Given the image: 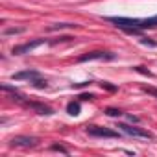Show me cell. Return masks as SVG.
Segmentation results:
<instances>
[{
	"label": "cell",
	"instance_id": "6da1fadb",
	"mask_svg": "<svg viewBox=\"0 0 157 157\" xmlns=\"http://www.w3.org/2000/svg\"><path fill=\"white\" fill-rule=\"evenodd\" d=\"M109 22H113L115 26L122 28L128 33H140V30L146 28H155L157 26V15L150 17V19H128V17H109Z\"/></svg>",
	"mask_w": 157,
	"mask_h": 157
},
{
	"label": "cell",
	"instance_id": "7a4b0ae2",
	"mask_svg": "<svg viewBox=\"0 0 157 157\" xmlns=\"http://www.w3.org/2000/svg\"><path fill=\"white\" fill-rule=\"evenodd\" d=\"M37 144H39V139L30 135H17L10 140V146L13 148H35Z\"/></svg>",
	"mask_w": 157,
	"mask_h": 157
},
{
	"label": "cell",
	"instance_id": "3957f363",
	"mask_svg": "<svg viewBox=\"0 0 157 157\" xmlns=\"http://www.w3.org/2000/svg\"><path fill=\"white\" fill-rule=\"evenodd\" d=\"M120 131L129 135V137H135V139H151V133L140 129V128H135V126H128V124H118Z\"/></svg>",
	"mask_w": 157,
	"mask_h": 157
},
{
	"label": "cell",
	"instance_id": "277c9868",
	"mask_svg": "<svg viewBox=\"0 0 157 157\" xmlns=\"http://www.w3.org/2000/svg\"><path fill=\"white\" fill-rule=\"evenodd\" d=\"M41 44H44V39H33V41L24 43V44L15 46V48L11 50V54H15V56H22V54H28V52L35 50V48H37V46H41Z\"/></svg>",
	"mask_w": 157,
	"mask_h": 157
},
{
	"label": "cell",
	"instance_id": "5b68a950",
	"mask_svg": "<svg viewBox=\"0 0 157 157\" xmlns=\"http://www.w3.org/2000/svg\"><path fill=\"white\" fill-rule=\"evenodd\" d=\"M87 133L91 137H105V139H118L120 135L113 129H107V128H100V126H91L87 128Z\"/></svg>",
	"mask_w": 157,
	"mask_h": 157
},
{
	"label": "cell",
	"instance_id": "8992f818",
	"mask_svg": "<svg viewBox=\"0 0 157 157\" xmlns=\"http://www.w3.org/2000/svg\"><path fill=\"white\" fill-rule=\"evenodd\" d=\"M93 59H115V54L111 52H102V50H94V52H87L83 56L78 57V61H93Z\"/></svg>",
	"mask_w": 157,
	"mask_h": 157
},
{
	"label": "cell",
	"instance_id": "52a82bcc",
	"mask_svg": "<svg viewBox=\"0 0 157 157\" xmlns=\"http://www.w3.org/2000/svg\"><path fill=\"white\" fill-rule=\"evenodd\" d=\"M11 78H13V80H17V82H21V80L35 82V80H39V78H41V74H39L37 70H33V68H28V70H22V72H17V74H13Z\"/></svg>",
	"mask_w": 157,
	"mask_h": 157
},
{
	"label": "cell",
	"instance_id": "ba28073f",
	"mask_svg": "<svg viewBox=\"0 0 157 157\" xmlns=\"http://www.w3.org/2000/svg\"><path fill=\"white\" fill-rule=\"evenodd\" d=\"M28 107L35 109L39 115H52V113H54V111H52L48 105H43V104H28Z\"/></svg>",
	"mask_w": 157,
	"mask_h": 157
},
{
	"label": "cell",
	"instance_id": "9c48e42d",
	"mask_svg": "<svg viewBox=\"0 0 157 157\" xmlns=\"http://www.w3.org/2000/svg\"><path fill=\"white\" fill-rule=\"evenodd\" d=\"M67 111H68V115H80V104L78 102H70L68 105H67Z\"/></svg>",
	"mask_w": 157,
	"mask_h": 157
},
{
	"label": "cell",
	"instance_id": "30bf717a",
	"mask_svg": "<svg viewBox=\"0 0 157 157\" xmlns=\"http://www.w3.org/2000/svg\"><path fill=\"white\" fill-rule=\"evenodd\" d=\"M63 28H76V24H68V22H61V24H52L48 30L56 32V30H63Z\"/></svg>",
	"mask_w": 157,
	"mask_h": 157
},
{
	"label": "cell",
	"instance_id": "8fae6325",
	"mask_svg": "<svg viewBox=\"0 0 157 157\" xmlns=\"http://www.w3.org/2000/svg\"><path fill=\"white\" fill-rule=\"evenodd\" d=\"M22 32H24V28H6L4 30V35H19Z\"/></svg>",
	"mask_w": 157,
	"mask_h": 157
},
{
	"label": "cell",
	"instance_id": "7c38bea8",
	"mask_svg": "<svg viewBox=\"0 0 157 157\" xmlns=\"http://www.w3.org/2000/svg\"><path fill=\"white\" fill-rule=\"evenodd\" d=\"M105 113H107L109 117H120V115H122V111H120V109H113V107H109Z\"/></svg>",
	"mask_w": 157,
	"mask_h": 157
},
{
	"label": "cell",
	"instance_id": "4fadbf2b",
	"mask_svg": "<svg viewBox=\"0 0 157 157\" xmlns=\"http://www.w3.org/2000/svg\"><path fill=\"white\" fill-rule=\"evenodd\" d=\"M52 150H54V151H61V153H68V150H67V148H63V146H59V144H54V146H52Z\"/></svg>",
	"mask_w": 157,
	"mask_h": 157
},
{
	"label": "cell",
	"instance_id": "5bb4252c",
	"mask_svg": "<svg viewBox=\"0 0 157 157\" xmlns=\"http://www.w3.org/2000/svg\"><path fill=\"white\" fill-rule=\"evenodd\" d=\"M142 91H144V93H150V94H153V96H157V91L151 89V87H142Z\"/></svg>",
	"mask_w": 157,
	"mask_h": 157
},
{
	"label": "cell",
	"instance_id": "9a60e30c",
	"mask_svg": "<svg viewBox=\"0 0 157 157\" xmlns=\"http://www.w3.org/2000/svg\"><path fill=\"white\" fill-rule=\"evenodd\" d=\"M102 87H105L107 91H117V87H115V85H109L107 82H104V83H102Z\"/></svg>",
	"mask_w": 157,
	"mask_h": 157
},
{
	"label": "cell",
	"instance_id": "2e32d148",
	"mask_svg": "<svg viewBox=\"0 0 157 157\" xmlns=\"http://www.w3.org/2000/svg\"><path fill=\"white\" fill-rule=\"evenodd\" d=\"M80 98H82V100H93V98H94V94H91V93H89V94H82Z\"/></svg>",
	"mask_w": 157,
	"mask_h": 157
},
{
	"label": "cell",
	"instance_id": "e0dca14e",
	"mask_svg": "<svg viewBox=\"0 0 157 157\" xmlns=\"http://www.w3.org/2000/svg\"><path fill=\"white\" fill-rule=\"evenodd\" d=\"M128 118H129V122H139V118H137V117H133V115H129Z\"/></svg>",
	"mask_w": 157,
	"mask_h": 157
}]
</instances>
